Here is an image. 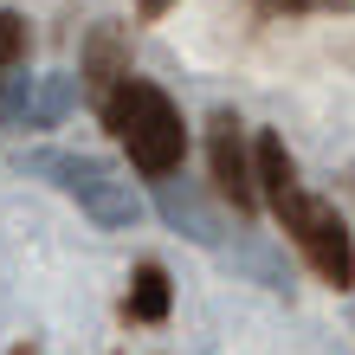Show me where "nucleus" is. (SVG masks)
Returning <instances> with one entry per match:
<instances>
[{
  "label": "nucleus",
  "mask_w": 355,
  "mask_h": 355,
  "mask_svg": "<svg viewBox=\"0 0 355 355\" xmlns=\"http://www.w3.org/2000/svg\"><path fill=\"white\" fill-rule=\"evenodd\" d=\"M97 116H103V130L116 136V149L130 155V168L142 181H168L181 175V162H187V123L175 110V97L155 85V78H123V85H110L97 97Z\"/></svg>",
  "instance_id": "obj_1"
},
{
  "label": "nucleus",
  "mask_w": 355,
  "mask_h": 355,
  "mask_svg": "<svg viewBox=\"0 0 355 355\" xmlns=\"http://www.w3.org/2000/svg\"><path fill=\"white\" fill-rule=\"evenodd\" d=\"M278 226H284V239L304 252V265L317 271L329 291H349L355 284V233H349V220L336 214V200L297 187V194L278 207Z\"/></svg>",
  "instance_id": "obj_2"
},
{
  "label": "nucleus",
  "mask_w": 355,
  "mask_h": 355,
  "mask_svg": "<svg viewBox=\"0 0 355 355\" xmlns=\"http://www.w3.org/2000/svg\"><path fill=\"white\" fill-rule=\"evenodd\" d=\"M33 175H52L97 226H110V233L142 220V200L130 194V181H110V168L91 162V155H33Z\"/></svg>",
  "instance_id": "obj_3"
},
{
  "label": "nucleus",
  "mask_w": 355,
  "mask_h": 355,
  "mask_svg": "<svg viewBox=\"0 0 355 355\" xmlns=\"http://www.w3.org/2000/svg\"><path fill=\"white\" fill-rule=\"evenodd\" d=\"M207 175H214V194L233 207L239 220L259 214V175H252V149H245V123L233 110H214L207 123Z\"/></svg>",
  "instance_id": "obj_4"
},
{
  "label": "nucleus",
  "mask_w": 355,
  "mask_h": 355,
  "mask_svg": "<svg viewBox=\"0 0 355 355\" xmlns=\"http://www.w3.org/2000/svg\"><path fill=\"white\" fill-rule=\"evenodd\" d=\"M71 103H78V78H26V85H13L0 97V116L19 123V130H52V123H65Z\"/></svg>",
  "instance_id": "obj_5"
},
{
  "label": "nucleus",
  "mask_w": 355,
  "mask_h": 355,
  "mask_svg": "<svg viewBox=\"0 0 355 355\" xmlns=\"http://www.w3.org/2000/svg\"><path fill=\"white\" fill-rule=\"evenodd\" d=\"M130 78V33L123 26H91L85 33V58H78V91L103 97L110 85Z\"/></svg>",
  "instance_id": "obj_6"
},
{
  "label": "nucleus",
  "mask_w": 355,
  "mask_h": 355,
  "mask_svg": "<svg viewBox=\"0 0 355 355\" xmlns=\"http://www.w3.org/2000/svg\"><path fill=\"white\" fill-rule=\"evenodd\" d=\"M252 175H259V207H271V214L304 187L297 181V155L284 149L278 130H259V142H252Z\"/></svg>",
  "instance_id": "obj_7"
},
{
  "label": "nucleus",
  "mask_w": 355,
  "mask_h": 355,
  "mask_svg": "<svg viewBox=\"0 0 355 355\" xmlns=\"http://www.w3.org/2000/svg\"><path fill=\"white\" fill-rule=\"evenodd\" d=\"M155 187H162L155 207H162V220H168V226H181V233H187V239H200V245H214V239H220V214H214V207H207L187 181L168 175V181H155Z\"/></svg>",
  "instance_id": "obj_8"
},
{
  "label": "nucleus",
  "mask_w": 355,
  "mask_h": 355,
  "mask_svg": "<svg viewBox=\"0 0 355 355\" xmlns=\"http://www.w3.org/2000/svg\"><path fill=\"white\" fill-rule=\"evenodd\" d=\"M168 310H175V284H168V271H162L155 259H142V265L130 271L123 323H168Z\"/></svg>",
  "instance_id": "obj_9"
},
{
  "label": "nucleus",
  "mask_w": 355,
  "mask_h": 355,
  "mask_svg": "<svg viewBox=\"0 0 355 355\" xmlns=\"http://www.w3.org/2000/svg\"><path fill=\"white\" fill-rule=\"evenodd\" d=\"M26 58V19L19 13H0V85H7V71Z\"/></svg>",
  "instance_id": "obj_10"
},
{
  "label": "nucleus",
  "mask_w": 355,
  "mask_h": 355,
  "mask_svg": "<svg viewBox=\"0 0 355 355\" xmlns=\"http://www.w3.org/2000/svg\"><path fill=\"white\" fill-rule=\"evenodd\" d=\"M265 7H278V13H317L323 0H265Z\"/></svg>",
  "instance_id": "obj_11"
},
{
  "label": "nucleus",
  "mask_w": 355,
  "mask_h": 355,
  "mask_svg": "<svg viewBox=\"0 0 355 355\" xmlns=\"http://www.w3.org/2000/svg\"><path fill=\"white\" fill-rule=\"evenodd\" d=\"M168 7H175V0H136V19H162Z\"/></svg>",
  "instance_id": "obj_12"
},
{
  "label": "nucleus",
  "mask_w": 355,
  "mask_h": 355,
  "mask_svg": "<svg viewBox=\"0 0 355 355\" xmlns=\"http://www.w3.org/2000/svg\"><path fill=\"white\" fill-rule=\"evenodd\" d=\"M336 7H355V0H336Z\"/></svg>",
  "instance_id": "obj_13"
}]
</instances>
